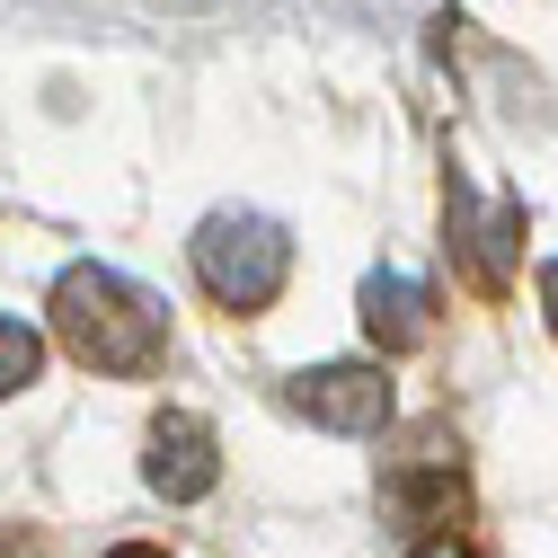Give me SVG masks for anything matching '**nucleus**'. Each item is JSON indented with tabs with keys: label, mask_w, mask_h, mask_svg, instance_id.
<instances>
[{
	"label": "nucleus",
	"mask_w": 558,
	"mask_h": 558,
	"mask_svg": "<svg viewBox=\"0 0 558 558\" xmlns=\"http://www.w3.org/2000/svg\"><path fill=\"white\" fill-rule=\"evenodd\" d=\"M143 487L169 506H195V497H214L222 487V444L214 426H204L195 408H160L151 416V435H143Z\"/></svg>",
	"instance_id": "5"
},
{
	"label": "nucleus",
	"mask_w": 558,
	"mask_h": 558,
	"mask_svg": "<svg viewBox=\"0 0 558 558\" xmlns=\"http://www.w3.org/2000/svg\"><path fill=\"white\" fill-rule=\"evenodd\" d=\"M381 514L399 532H461L470 514V478H461V444H444V426H426L390 470H381Z\"/></svg>",
	"instance_id": "4"
},
{
	"label": "nucleus",
	"mask_w": 558,
	"mask_h": 558,
	"mask_svg": "<svg viewBox=\"0 0 558 558\" xmlns=\"http://www.w3.org/2000/svg\"><path fill=\"white\" fill-rule=\"evenodd\" d=\"M36 373H45V337H36L27 319H10V311H0V399H19Z\"/></svg>",
	"instance_id": "8"
},
{
	"label": "nucleus",
	"mask_w": 558,
	"mask_h": 558,
	"mask_svg": "<svg viewBox=\"0 0 558 558\" xmlns=\"http://www.w3.org/2000/svg\"><path fill=\"white\" fill-rule=\"evenodd\" d=\"M186 266H195V284L214 293L222 311L257 319L275 293H284V275H293V240H284V222H266V214H204L195 240H186Z\"/></svg>",
	"instance_id": "2"
},
{
	"label": "nucleus",
	"mask_w": 558,
	"mask_h": 558,
	"mask_svg": "<svg viewBox=\"0 0 558 558\" xmlns=\"http://www.w3.org/2000/svg\"><path fill=\"white\" fill-rule=\"evenodd\" d=\"M541 319H549V337H558V257L541 266Z\"/></svg>",
	"instance_id": "10"
},
{
	"label": "nucleus",
	"mask_w": 558,
	"mask_h": 558,
	"mask_svg": "<svg viewBox=\"0 0 558 558\" xmlns=\"http://www.w3.org/2000/svg\"><path fill=\"white\" fill-rule=\"evenodd\" d=\"M444 257L478 302H506L514 293V257H523V204L478 186V178H444Z\"/></svg>",
	"instance_id": "3"
},
{
	"label": "nucleus",
	"mask_w": 558,
	"mask_h": 558,
	"mask_svg": "<svg viewBox=\"0 0 558 558\" xmlns=\"http://www.w3.org/2000/svg\"><path fill=\"white\" fill-rule=\"evenodd\" d=\"M293 408L328 435H381L399 390H390V364H319V373L293 381Z\"/></svg>",
	"instance_id": "6"
},
{
	"label": "nucleus",
	"mask_w": 558,
	"mask_h": 558,
	"mask_svg": "<svg viewBox=\"0 0 558 558\" xmlns=\"http://www.w3.org/2000/svg\"><path fill=\"white\" fill-rule=\"evenodd\" d=\"M408 558H478V549H470V541H461V532H426V541H416V549H408Z\"/></svg>",
	"instance_id": "9"
},
{
	"label": "nucleus",
	"mask_w": 558,
	"mask_h": 558,
	"mask_svg": "<svg viewBox=\"0 0 558 558\" xmlns=\"http://www.w3.org/2000/svg\"><path fill=\"white\" fill-rule=\"evenodd\" d=\"M364 337L373 355H416V345L435 337V293L416 284V275H364Z\"/></svg>",
	"instance_id": "7"
},
{
	"label": "nucleus",
	"mask_w": 558,
	"mask_h": 558,
	"mask_svg": "<svg viewBox=\"0 0 558 558\" xmlns=\"http://www.w3.org/2000/svg\"><path fill=\"white\" fill-rule=\"evenodd\" d=\"M45 319H53V345H62V355H72L81 373H107V381H143V373H160V355H169V302L143 293L133 275L98 266V257H81V266L53 275Z\"/></svg>",
	"instance_id": "1"
},
{
	"label": "nucleus",
	"mask_w": 558,
	"mask_h": 558,
	"mask_svg": "<svg viewBox=\"0 0 558 558\" xmlns=\"http://www.w3.org/2000/svg\"><path fill=\"white\" fill-rule=\"evenodd\" d=\"M107 558H169V549H151V541H124V549H107Z\"/></svg>",
	"instance_id": "11"
}]
</instances>
